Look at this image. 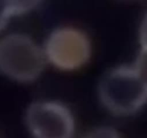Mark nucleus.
Masks as SVG:
<instances>
[{"label": "nucleus", "mask_w": 147, "mask_h": 138, "mask_svg": "<svg viewBox=\"0 0 147 138\" xmlns=\"http://www.w3.org/2000/svg\"><path fill=\"white\" fill-rule=\"evenodd\" d=\"M43 50L47 63L63 71L82 68L91 56V44L86 34L71 27L57 28L51 32Z\"/></svg>", "instance_id": "7ed1b4c3"}, {"label": "nucleus", "mask_w": 147, "mask_h": 138, "mask_svg": "<svg viewBox=\"0 0 147 138\" xmlns=\"http://www.w3.org/2000/svg\"><path fill=\"white\" fill-rule=\"evenodd\" d=\"M12 15L8 0H0V31L6 26Z\"/></svg>", "instance_id": "0eeeda50"}, {"label": "nucleus", "mask_w": 147, "mask_h": 138, "mask_svg": "<svg viewBox=\"0 0 147 138\" xmlns=\"http://www.w3.org/2000/svg\"><path fill=\"white\" fill-rule=\"evenodd\" d=\"M46 63L43 47L29 36L12 33L0 39V72L10 79L32 82L40 76Z\"/></svg>", "instance_id": "f03ea898"}, {"label": "nucleus", "mask_w": 147, "mask_h": 138, "mask_svg": "<svg viewBox=\"0 0 147 138\" xmlns=\"http://www.w3.org/2000/svg\"><path fill=\"white\" fill-rule=\"evenodd\" d=\"M98 94L103 107L118 116H128L147 103V84L133 65L110 69L100 80Z\"/></svg>", "instance_id": "f257e3e1"}, {"label": "nucleus", "mask_w": 147, "mask_h": 138, "mask_svg": "<svg viewBox=\"0 0 147 138\" xmlns=\"http://www.w3.org/2000/svg\"><path fill=\"white\" fill-rule=\"evenodd\" d=\"M132 65L147 84V48H140L136 58Z\"/></svg>", "instance_id": "423d86ee"}, {"label": "nucleus", "mask_w": 147, "mask_h": 138, "mask_svg": "<svg viewBox=\"0 0 147 138\" xmlns=\"http://www.w3.org/2000/svg\"><path fill=\"white\" fill-rule=\"evenodd\" d=\"M12 15L28 13L35 9L41 0H8Z\"/></svg>", "instance_id": "39448f33"}, {"label": "nucleus", "mask_w": 147, "mask_h": 138, "mask_svg": "<svg viewBox=\"0 0 147 138\" xmlns=\"http://www.w3.org/2000/svg\"><path fill=\"white\" fill-rule=\"evenodd\" d=\"M138 40L140 48H147V10L144 14L140 24L138 30Z\"/></svg>", "instance_id": "6e6552de"}, {"label": "nucleus", "mask_w": 147, "mask_h": 138, "mask_svg": "<svg viewBox=\"0 0 147 138\" xmlns=\"http://www.w3.org/2000/svg\"><path fill=\"white\" fill-rule=\"evenodd\" d=\"M30 133L38 138H69L75 132V124L69 109L56 101H37L25 115Z\"/></svg>", "instance_id": "20e7f679"}]
</instances>
